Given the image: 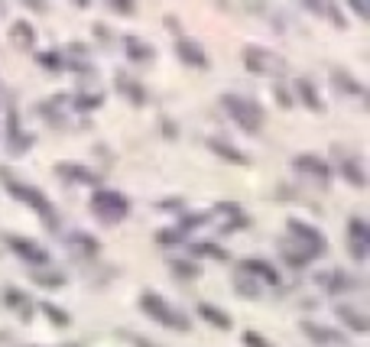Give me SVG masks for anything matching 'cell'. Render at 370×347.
Returning <instances> with one entry per match:
<instances>
[{
    "mask_svg": "<svg viewBox=\"0 0 370 347\" xmlns=\"http://www.w3.org/2000/svg\"><path fill=\"white\" fill-rule=\"evenodd\" d=\"M286 231H289V240L309 247V250H312V254H318V256L325 254V234L318 231V227L309 224V221H299V217H293V221L286 224Z\"/></svg>",
    "mask_w": 370,
    "mask_h": 347,
    "instance_id": "8992f818",
    "label": "cell"
},
{
    "mask_svg": "<svg viewBox=\"0 0 370 347\" xmlns=\"http://www.w3.org/2000/svg\"><path fill=\"white\" fill-rule=\"evenodd\" d=\"M192 254L195 256H215V260H228V250L215 244H192Z\"/></svg>",
    "mask_w": 370,
    "mask_h": 347,
    "instance_id": "f546056e",
    "label": "cell"
},
{
    "mask_svg": "<svg viewBox=\"0 0 370 347\" xmlns=\"http://www.w3.org/2000/svg\"><path fill=\"white\" fill-rule=\"evenodd\" d=\"M221 104H224L228 117L238 123L240 130H247V133L263 130V111H260V104L256 101H250V98H244V94H224Z\"/></svg>",
    "mask_w": 370,
    "mask_h": 347,
    "instance_id": "7a4b0ae2",
    "label": "cell"
},
{
    "mask_svg": "<svg viewBox=\"0 0 370 347\" xmlns=\"http://www.w3.org/2000/svg\"><path fill=\"white\" fill-rule=\"evenodd\" d=\"M176 52H179V59L185 62V65H192V68H208V56L201 52V46L195 43V39H179V43H176Z\"/></svg>",
    "mask_w": 370,
    "mask_h": 347,
    "instance_id": "4fadbf2b",
    "label": "cell"
},
{
    "mask_svg": "<svg viewBox=\"0 0 370 347\" xmlns=\"http://www.w3.org/2000/svg\"><path fill=\"white\" fill-rule=\"evenodd\" d=\"M302 331L309 334L312 341H318V344H325V347H338V344H344V338L338 334V331H328V328H318V325H312V321H305L302 325Z\"/></svg>",
    "mask_w": 370,
    "mask_h": 347,
    "instance_id": "44dd1931",
    "label": "cell"
},
{
    "mask_svg": "<svg viewBox=\"0 0 370 347\" xmlns=\"http://www.w3.org/2000/svg\"><path fill=\"white\" fill-rule=\"evenodd\" d=\"M244 65L254 75H270V78L286 75V59L263 46H244Z\"/></svg>",
    "mask_w": 370,
    "mask_h": 347,
    "instance_id": "277c9868",
    "label": "cell"
},
{
    "mask_svg": "<svg viewBox=\"0 0 370 347\" xmlns=\"http://www.w3.org/2000/svg\"><path fill=\"white\" fill-rule=\"evenodd\" d=\"M29 10H46V3H39V0H26Z\"/></svg>",
    "mask_w": 370,
    "mask_h": 347,
    "instance_id": "f35d334b",
    "label": "cell"
},
{
    "mask_svg": "<svg viewBox=\"0 0 370 347\" xmlns=\"http://www.w3.org/2000/svg\"><path fill=\"white\" fill-rule=\"evenodd\" d=\"M127 211H130V201L121 192H95L91 195V215L105 224H121Z\"/></svg>",
    "mask_w": 370,
    "mask_h": 347,
    "instance_id": "5b68a950",
    "label": "cell"
},
{
    "mask_svg": "<svg viewBox=\"0 0 370 347\" xmlns=\"http://www.w3.org/2000/svg\"><path fill=\"white\" fill-rule=\"evenodd\" d=\"M56 176L62 178V182H72V185H98V172H88L85 166H78V162H59Z\"/></svg>",
    "mask_w": 370,
    "mask_h": 347,
    "instance_id": "7c38bea8",
    "label": "cell"
},
{
    "mask_svg": "<svg viewBox=\"0 0 370 347\" xmlns=\"http://www.w3.org/2000/svg\"><path fill=\"white\" fill-rule=\"evenodd\" d=\"M244 344L247 347H273L270 341H263L260 334H254V331H247V334H244Z\"/></svg>",
    "mask_w": 370,
    "mask_h": 347,
    "instance_id": "d590c367",
    "label": "cell"
},
{
    "mask_svg": "<svg viewBox=\"0 0 370 347\" xmlns=\"http://www.w3.org/2000/svg\"><path fill=\"white\" fill-rule=\"evenodd\" d=\"M182 240H185V234H182L179 227H166V231L156 234V244H162V247H176V244H182Z\"/></svg>",
    "mask_w": 370,
    "mask_h": 347,
    "instance_id": "4dcf8cb0",
    "label": "cell"
},
{
    "mask_svg": "<svg viewBox=\"0 0 370 347\" xmlns=\"http://www.w3.org/2000/svg\"><path fill=\"white\" fill-rule=\"evenodd\" d=\"M208 150L215 153V156H221V160L234 162V166H250V156H247L244 150H238V146H231L228 140H208Z\"/></svg>",
    "mask_w": 370,
    "mask_h": 347,
    "instance_id": "ac0fdd59",
    "label": "cell"
},
{
    "mask_svg": "<svg viewBox=\"0 0 370 347\" xmlns=\"http://www.w3.org/2000/svg\"><path fill=\"white\" fill-rule=\"evenodd\" d=\"M43 311H46V315H49V318H52V321H56V325H68V311L56 309V305H49V302H46V305H43Z\"/></svg>",
    "mask_w": 370,
    "mask_h": 347,
    "instance_id": "d6a6232c",
    "label": "cell"
},
{
    "mask_svg": "<svg viewBox=\"0 0 370 347\" xmlns=\"http://www.w3.org/2000/svg\"><path fill=\"white\" fill-rule=\"evenodd\" d=\"M172 272H176L179 279H195V276H199V266L189 260H172Z\"/></svg>",
    "mask_w": 370,
    "mask_h": 347,
    "instance_id": "1f68e13d",
    "label": "cell"
},
{
    "mask_svg": "<svg viewBox=\"0 0 370 347\" xmlns=\"http://www.w3.org/2000/svg\"><path fill=\"white\" fill-rule=\"evenodd\" d=\"M199 315L208 321V325H215V328L231 331V315H228V311H221L218 305H211V302H201V305H199Z\"/></svg>",
    "mask_w": 370,
    "mask_h": 347,
    "instance_id": "ffe728a7",
    "label": "cell"
},
{
    "mask_svg": "<svg viewBox=\"0 0 370 347\" xmlns=\"http://www.w3.org/2000/svg\"><path fill=\"white\" fill-rule=\"evenodd\" d=\"M334 311H338V318H341V321H344V325H348V328H351V331H361V334H364V331L370 328L367 315H364V311H357V309H354V305H348V302H344V305H338V309H334Z\"/></svg>",
    "mask_w": 370,
    "mask_h": 347,
    "instance_id": "d6986e66",
    "label": "cell"
},
{
    "mask_svg": "<svg viewBox=\"0 0 370 347\" xmlns=\"http://www.w3.org/2000/svg\"><path fill=\"white\" fill-rule=\"evenodd\" d=\"M29 276H33V282L43 286V289H59V286H65V276L56 270H49V266H36Z\"/></svg>",
    "mask_w": 370,
    "mask_h": 347,
    "instance_id": "7402d4cb",
    "label": "cell"
},
{
    "mask_svg": "<svg viewBox=\"0 0 370 347\" xmlns=\"http://www.w3.org/2000/svg\"><path fill=\"white\" fill-rule=\"evenodd\" d=\"M140 309L150 315L153 321H160L172 331H189V315H182L179 309H172L166 299H160L156 292H143L140 295Z\"/></svg>",
    "mask_w": 370,
    "mask_h": 347,
    "instance_id": "3957f363",
    "label": "cell"
},
{
    "mask_svg": "<svg viewBox=\"0 0 370 347\" xmlns=\"http://www.w3.org/2000/svg\"><path fill=\"white\" fill-rule=\"evenodd\" d=\"M7 247H10V250H13L17 256H23L26 263H33V266H46V263H49V254L36 244V240H29V237L7 234Z\"/></svg>",
    "mask_w": 370,
    "mask_h": 347,
    "instance_id": "ba28073f",
    "label": "cell"
},
{
    "mask_svg": "<svg viewBox=\"0 0 370 347\" xmlns=\"http://www.w3.org/2000/svg\"><path fill=\"white\" fill-rule=\"evenodd\" d=\"M348 250L357 263L367 260V250H370V227L364 217H351L348 221Z\"/></svg>",
    "mask_w": 370,
    "mask_h": 347,
    "instance_id": "52a82bcc",
    "label": "cell"
},
{
    "mask_svg": "<svg viewBox=\"0 0 370 347\" xmlns=\"http://www.w3.org/2000/svg\"><path fill=\"white\" fill-rule=\"evenodd\" d=\"M68 244H72V250H75L78 256H95L98 254V240L91 234H82V231L68 237Z\"/></svg>",
    "mask_w": 370,
    "mask_h": 347,
    "instance_id": "484cf974",
    "label": "cell"
},
{
    "mask_svg": "<svg viewBox=\"0 0 370 347\" xmlns=\"http://www.w3.org/2000/svg\"><path fill=\"white\" fill-rule=\"evenodd\" d=\"M0 182L7 185V192L17 201H23V205H29L33 211H39V217L46 221V227L49 231H59V215H56V208L49 205V198L39 192V188H33V185H23V182H17V178L10 176L7 169H0Z\"/></svg>",
    "mask_w": 370,
    "mask_h": 347,
    "instance_id": "6da1fadb",
    "label": "cell"
},
{
    "mask_svg": "<svg viewBox=\"0 0 370 347\" xmlns=\"http://www.w3.org/2000/svg\"><path fill=\"white\" fill-rule=\"evenodd\" d=\"M10 39H13L20 49H33V43H36V29L29 26V23H13Z\"/></svg>",
    "mask_w": 370,
    "mask_h": 347,
    "instance_id": "4316f807",
    "label": "cell"
},
{
    "mask_svg": "<svg viewBox=\"0 0 370 347\" xmlns=\"http://www.w3.org/2000/svg\"><path fill=\"white\" fill-rule=\"evenodd\" d=\"M29 146H33V133H23V130H20L17 111H10L7 114V153H10V156H23Z\"/></svg>",
    "mask_w": 370,
    "mask_h": 347,
    "instance_id": "8fae6325",
    "label": "cell"
},
{
    "mask_svg": "<svg viewBox=\"0 0 370 347\" xmlns=\"http://www.w3.org/2000/svg\"><path fill=\"white\" fill-rule=\"evenodd\" d=\"M293 169L302 172V176H309V178H315L318 185H328V178H332L328 162L318 160V156H312V153H302V156H295V160H293Z\"/></svg>",
    "mask_w": 370,
    "mask_h": 347,
    "instance_id": "30bf717a",
    "label": "cell"
},
{
    "mask_svg": "<svg viewBox=\"0 0 370 347\" xmlns=\"http://www.w3.org/2000/svg\"><path fill=\"white\" fill-rule=\"evenodd\" d=\"M273 94H276V101H279V107H293V94H289L286 85H276Z\"/></svg>",
    "mask_w": 370,
    "mask_h": 347,
    "instance_id": "e575fe53",
    "label": "cell"
},
{
    "mask_svg": "<svg viewBox=\"0 0 370 347\" xmlns=\"http://www.w3.org/2000/svg\"><path fill=\"white\" fill-rule=\"evenodd\" d=\"M3 302H7L10 309H17V311H23V315H29V302H26V295L20 289H3Z\"/></svg>",
    "mask_w": 370,
    "mask_h": 347,
    "instance_id": "f1b7e54d",
    "label": "cell"
},
{
    "mask_svg": "<svg viewBox=\"0 0 370 347\" xmlns=\"http://www.w3.org/2000/svg\"><path fill=\"white\" fill-rule=\"evenodd\" d=\"M295 98H299L312 114H325V101L318 98V91H315V85L309 78H299V82H295Z\"/></svg>",
    "mask_w": 370,
    "mask_h": 347,
    "instance_id": "e0dca14e",
    "label": "cell"
},
{
    "mask_svg": "<svg viewBox=\"0 0 370 347\" xmlns=\"http://www.w3.org/2000/svg\"><path fill=\"white\" fill-rule=\"evenodd\" d=\"M351 10H357V17H364V20L370 17V13H367V3H357V0H354V3H351Z\"/></svg>",
    "mask_w": 370,
    "mask_h": 347,
    "instance_id": "74e56055",
    "label": "cell"
},
{
    "mask_svg": "<svg viewBox=\"0 0 370 347\" xmlns=\"http://www.w3.org/2000/svg\"><path fill=\"white\" fill-rule=\"evenodd\" d=\"M39 62H43V65L49 68V72L62 68V56H59V52H43V56H39Z\"/></svg>",
    "mask_w": 370,
    "mask_h": 347,
    "instance_id": "836d02e7",
    "label": "cell"
},
{
    "mask_svg": "<svg viewBox=\"0 0 370 347\" xmlns=\"http://www.w3.org/2000/svg\"><path fill=\"white\" fill-rule=\"evenodd\" d=\"M334 156H338V172L344 176V182H351L354 188L367 185V176H364V162L354 156V153H344L341 146H334Z\"/></svg>",
    "mask_w": 370,
    "mask_h": 347,
    "instance_id": "9c48e42d",
    "label": "cell"
},
{
    "mask_svg": "<svg viewBox=\"0 0 370 347\" xmlns=\"http://www.w3.org/2000/svg\"><path fill=\"white\" fill-rule=\"evenodd\" d=\"M332 82H334V88H338L341 94H364V85L351 75V72H341V68H334V72H332Z\"/></svg>",
    "mask_w": 370,
    "mask_h": 347,
    "instance_id": "603a6c76",
    "label": "cell"
},
{
    "mask_svg": "<svg viewBox=\"0 0 370 347\" xmlns=\"http://www.w3.org/2000/svg\"><path fill=\"white\" fill-rule=\"evenodd\" d=\"M123 46H127V56H130L133 62H153V46H146L143 39L127 36L123 39Z\"/></svg>",
    "mask_w": 370,
    "mask_h": 347,
    "instance_id": "cb8c5ba5",
    "label": "cell"
},
{
    "mask_svg": "<svg viewBox=\"0 0 370 347\" xmlns=\"http://www.w3.org/2000/svg\"><path fill=\"white\" fill-rule=\"evenodd\" d=\"M111 10L123 13V17H130V13H137V7H133V3H123V0H114V3H111Z\"/></svg>",
    "mask_w": 370,
    "mask_h": 347,
    "instance_id": "8d00e7d4",
    "label": "cell"
},
{
    "mask_svg": "<svg viewBox=\"0 0 370 347\" xmlns=\"http://www.w3.org/2000/svg\"><path fill=\"white\" fill-rule=\"evenodd\" d=\"M234 289H238L244 299H260V295H263L260 282H256L254 276H247V272H238V276H234Z\"/></svg>",
    "mask_w": 370,
    "mask_h": 347,
    "instance_id": "d4e9b609",
    "label": "cell"
},
{
    "mask_svg": "<svg viewBox=\"0 0 370 347\" xmlns=\"http://www.w3.org/2000/svg\"><path fill=\"white\" fill-rule=\"evenodd\" d=\"M238 272H247V276H254V279H266L270 286H276V282H279V272H276L266 260H256V256H250V260L240 263Z\"/></svg>",
    "mask_w": 370,
    "mask_h": 347,
    "instance_id": "5bb4252c",
    "label": "cell"
},
{
    "mask_svg": "<svg viewBox=\"0 0 370 347\" xmlns=\"http://www.w3.org/2000/svg\"><path fill=\"white\" fill-rule=\"evenodd\" d=\"M117 85H121V91H123V98L127 101H133V104H146V94H143V85H137V82H130V78H117Z\"/></svg>",
    "mask_w": 370,
    "mask_h": 347,
    "instance_id": "83f0119b",
    "label": "cell"
},
{
    "mask_svg": "<svg viewBox=\"0 0 370 347\" xmlns=\"http://www.w3.org/2000/svg\"><path fill=\"white\" fill-rule=\"evenodd\" d=\"M318 282H322V289H325V292H332V295H341V292L354 289V279H351V276H344L341 270L318 272Z\"/></svg>",
    "mask_w": 370,
    "mask_h": 347,
    "instance_id": "2e32d148",
    "label": "cell"
},
{
    "mask_svg": "<svg viewBox=\"0 0 370 347\" xmlns=\"http://www.w3.org/2000/svg\"><path fill=\"white\" fill-rule=\"evenodd\" d=\"M279 254H283V260L289 263V266H295V270H299V266H309V263L318 256V254H312L309 247L295 244V240H286V244L279 247Z\"/></svg>",
    "mask_w": 370,
    "mask_h": 347,
    "instance_id": "9a60e30c",
    "label": "cell"
}]
</instances>
